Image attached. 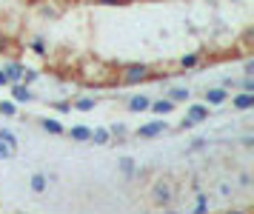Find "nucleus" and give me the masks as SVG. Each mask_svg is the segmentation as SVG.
I'll use <instances>...</instances> for the list:
<instances>
[{
    "label": "nucleus",
    "instance_id": "nucleus-1",
    "mask_svg": "<svg viewBox=\"0 0 254 214\" xmlns=\"http://www.w3.org/2000/svg\"><path fill=\"white\" fill-rule=\"evenodd\" d=\"M80 80L92 89L117 86V69H112L106 60H83L80 63Z\"/></svg>",
    "mask_w": 254,
    "mask_h": 214
},
{
    "label": "nucleus",
    "instance_id": "nucleus-2",
    "mask_svg": "<svg viewBox=\"0 0 254 214\" xmlns=\"http://www.w3.org/2000/svg\"><path fill=\"white\" fill-rule=\"evenodd\" d=\"M157 77V69L151 63H123L117 69V86H137V83H149Z\"/></svg>",
    "mask_w": 254,
    "mask_h": 214
},
{
    "label": "nucleus",
    "instance_id": "nucleus-3",
    "mask_svg": "<svg viewBox=\"0 0 254 214\" xmlns=\"http://www.w3.org/2000/svg\"><path fill=\"white\" fill-rule=\"evenodd\" d=\"M151 203L157 206V209H166V206H172L174 200V186L172 180H157L154 186H151Z\"/></svg>",
    "mask_w": 254,
    "mask_h": 214
},
{
    "label": "nucleus",
    "instance_id": "nucleus-4",
    "mask_svg": "<svg viewBox=\"0 0 254 214\" xmlns=\"http://www.w3.org/2000/svg\"><path fill=\"white\" fill-rule=\"evenodd\" d=\"M169 129H172V126L166 123V117H157V120H151V123H143L137 132H134V135H137L140 140H154V137L166 135Z\"/></svg>",
    "mask_w": 254,
    "mask_h": 214
},
{
    "label": "nucleus",
    "instance_id": "nucleus-5",
    "mask_svg": "<svg viewBox=\"0 0 254 214\" xmlns=\"http://www.w3.org/2000/svg\"><path fill=\"white\" fill-rule=\"evenodd\" d=\"M208 114H211V106H208V103H189V106H186V117H189L194 126L206 123Z\"/></svg>",
    "mask_w": 254,
    "mask_h": 214
},
{
    "label": "nucleus",
    "instance_id": "nucleus-6",
    "mask_svg": "<svg viewBox=\"0 0 254 214\" xmlns=\"http://www.w3.org/2000/svg\"><path fill=\"white\" fill-rule=\"evenodd\" d=\"M229 89H223V86H208L206 89V100L203 103H208V106H223V103H229Z\"/></svg>",
    "mask_w": 254,
    "mask_h": 214
},
{
    "label": "nucleus",
    "instance_id": "nucleus-7",
    "mask_svg": "<svg viewBox=\"0 0 254 214\" xmlns=\"http://www.w3.org/2000/svg\"><path fill=\"white\" fill-rule=\"evenodd\" d=\"M3 74L9 80V86L12 83H20V77H23V63L20 60H3Z\"/></svg>",
    "mask_w": 254,
    "mask_h": 214
},
{
    "label": "nucleus",
    "instance_id": "nucleus-8",
    "mask_svg": "<svg viewBox=\"0 0 254 214\" xmlns=\"http://www.w3.org/2000/svg\"><path fill=\"white\" fill-rule=\"evenodd\" d=\"M9 89H12V100L17 103V106H20V103H32L35 100V91L29 89L26 83H12Z\"/></svg>",
    "mask_w": 254,
    "mask_h": 214
},
{
    "label": "nucleus",
    "instance_id": "nucleus-9",
    "mask_svg": "<svg viewBox=\"0 0 254 214\" xmlns=\"http://www.w3.org/2000/svg\"><path fill=\"white\" fill-rule=\"evenodd\" d=\"M200 63H203V55L200 52H189V55H183L177 60V71H194V69H200Z\"/></svg>",
    "mask_w": 254,
    "mask_h": 214
},
{
    "label": "nucleus",
    "instance_id": "nucleus-10",
    "mask_svg": "<svg viewBox=\"0 0 254 214\" xmlns=\"http://www.w3.org/2000/svg\"><path fill=\"white\" fill-rule=\"evenodd\" d=\"M177 109V103H172L169 97H157V100L149 103V112H154L157 117H166V114H172Z\"/></svg>",
    "mask_w": 254,
    "mask_h": 214
},
{
    "label": "nucleus",
    "instance_id": "nucleus-11",
    "mask_svg": "<svg viewBox=\"0 0 254 214\" xmlns=\"http://www.w3.org/2000/svg\"><path fill=\"white\" fill-rule=\"evenodd\" d=\"M231 106H234L237 112H249V109H254V91H237V94L231 97Z\"/></svg>",
    "mask_w": 254,
    "mask_h": 214
},
{
    "label": "nucleus",
    "instance_id": "nucleus-12",
    "mask_svg": "<svg viewBox=\"0 0 254 214\" xmlns=\"http://www.w3.org/2000/svg\"><path fill=\"white\" fill-rule=\"evenodd\" d=\"M37 123H40V129H43L46 135H55V137L66 135V126L60 123V120H55V117H40Z\"/></svg>",
    "mask_w": 254,
    "mask_h": 214
},
{
    "label": "nucleus",
    "instance_id": "nucleus-13",
    "mask_svg": "<svg viewBox=\"0 0 254 214\" xmlns=\"http://www.w3.org/2000/svg\"><path fill=\"white\" fill-rule=\"evenodd\" d=\"M149 103H151L149 94H131L126 109H128V112H134V114H140V112H149Z\"/></svg>",
    "mask_w": 254,
    "mask_h": 214
},
{
    "label": "nucleus",
    "instance_id": "nucleus-14",
    "mask_svg": "<svg viewBox=\"0 0 254 214\" xmlns=\"http://www.w3.org/2000/svg\"><path fill=\"white\" fill-rule=\"evenodd\" d=\"M66 135H69L74 143H89V137H92V126L77 123V126H71V129H66Z\"/></svg>",
    "mask_w": 254,
    "mask_h": 214
},
{
    "label": "nucleus",
    "instance_id": "nucleus-15",
    "mask_svg": "<svg viewBox=\"0 0 254 214\" xmlns=\"http://www.w3.org/2000/svg\"><path fill=\"white\" fill-rule=\"evenodd\" d=\"M166 97L172 103H189L191 100V89L189 86H172V89L166 91Z\"/></svg>",
    "mask_w": 254,
    "mask_h": 214
},
{
    "label": "nucleus",
    "instance_id": "nucleus-16",
    "mask_svg": "<svg viewBox=\"0 0 254 214\" xmlns=\"http://www.w3.org/2000/svg\"><path fill=\"white\" fill-rule=\"evenodd\" d=\"M117 169L123 171V177H126V180L137 177V163H134L131 157H120V160H117Z\"/></svg>",
    "mask_w": 254,
    "mask_h": 214
},
{
    "label": "nucleus",
    "instance_id": "nucleus-17",
    "mask_svg": "<svg viewBox=\"0 0 254 214\" xmlns=\"http://www.w3.org/2000/svg\"><path fill=\"white\" fill-rule=\"evenodd\" d=\"M89 140H92L94 146H109V143H112V135H109L106 126H97V129H92V137H89Z\"/></svg>",
    "mask_w": 254,
    "mask_h": 214
},
{
    "label": "nucleus",
    "instance_id": "nucleus-18",
    "mask_svg": "<svg viewBox=\"0 0 254 214\" xmlns=\"http://www.w3.org/2000/svg\"><path fill=\"white\" fill-rule=\"evenodd\" d=\"M211 212V203H208V194H194V209H191V214H208Z\"/></svg>",
    "mask_w": 254,
    "mask_h": 214
},
{
    "label": "nucleus",
    "instance_id": "nucleus-19",
    "mask_svg": "<svg viewBox=\"0 0 254 214\" xmlns=\"http://www.w3.org/2000/svg\"><path fill=\"white\" fill-rule=\"evenodd\" d=\"M29 186H32V192H35V194H43V192H46V186H49L46 174H43V171H37V174H32V180H29Z\"/></svg>",
    "mask_w": 254,
    "mask_h": 214
},
{
    "label": "nucleus",
    "instance_id": "nucleus-20",
    "mask_svg": "<svg viewBox=\"0 0 254 214\" xmlns=\"http://www.w3.org/2000/svg\"><path fill=\"white\" fill-rule=\"evenodd\" d=\"M94 106H97L94 97H77V100L71 103V109H77V112H94Z\"/></svg>",
    "mask_w": 254,
    "mask_h": 214
},
{
    "label": "nucleus",
    "instance_id": "nucleus-21",
    "mask_svg": "<svg viewBox=\"0 0 254 214\" xmlns=\"http://www.w3.org/2000/svg\"><path fill=\"white\" fill-rule=\"evenodd\" d=\"M109 135H112V140H126L128 126L126 123H112V126H109Z\"/></svg>",
    "mask_w": 254,
    "mask_h": 214
},
{
    "label": "nucleus",
    "instance_id": "nucleus-22",
    "mask_svg": "<svg viewBox=\"0 0 254 214\" xmlns=\"http://www.w3.org/2000/svg\"><path fill=\"white\" fill-rule=\"evenodd\" d=\"M0 114L3 117H17V103L9 97V100H0Z\"/></svg>",
    "mask_w": 254,
    "mask_h": 214
},
{
    "label": "nucleus",
    "instance_id": "nucleus-23",
    "mask_svg": "<svg viewBox=\"0 0 254 214\" xmlns=\"http://www.w3.org/2000/svg\"><path fill=\"white\" fill-rule=\"evenodd\" d=\"M29 49H32L35 55H40V57H46V55H49V46H46V40H43V37H35V40L29 43Z\"/></svg>",
    "mask_w": 254,
    "mask_h": 214
},
{
    "label": "nucleus",
    "instance_id": "nucleus-24",
    "mask_svg": "<svg viewBox=\"0 0 254 214\" xmlns=\"http://www.w3.org/2000/svg\"><path fill=\"white\" fill-rule=\"evenodd\" d=\"M14 151H17L14 146H9L6 140H0V160H9V157L14 154Z\"/></svg>",
    "mask_w": 254,
    "mask_h": 214
},
{
    "label": "nucleus",
    "instance_id": "nucleus-25",
    "mask_svg": "<svg viewBox=\"0 0 254 214\" xmlns=\"http://www.w3.org/2000/svg\"><path fill=\"white\" fill-rule=\"evenodd\" d=\"M35 80H37V71H35V69H26V66H23V77H20V83H26V86H32Z\"/></svg>",
    "mask_w": 254,
    "mask_h": 214
},
{
    "label": "nucleus",
    "instance_id": "nucleus-26",
    "mask_svg": "<svg viewBox=\"0 0 254 214\" xmlns=\"http://www.w3.org/2000/svg\"><path fill=\"white\" fill-rule=\"evenodd\" d=\"M0 140H6L9 146H14V148H17V137H14L12 132H9V129H0Z\"/></svg>",
    "mask_w": 254,
    "mask_h": 214
},
{
    "label": "nucleus",
    "instance_id": "nucleus-27",
    "mask_svg": "<svg viewBox=\"0 0 254 214\" xmlns=\"http://www.w3.org/2000/svg\"><path fill=\"white\" fill-rule=\"evenodd\" d=\"M234 86H240V91H254V77L246 74V77H243L240 83H234Z\"/></svg>",
    "mask_w": 254,
    "mask_h": 214
},
{
    "label": "nucleus",
    "instance_id": "nucleus-28",
    "mask_svg": "<svg viewBox=\"0 0 254 214\" xmlns=\"http://www.w3.org/2000/svg\"><path fill=\"white\" fill-rule=\"evenodd\" d=\"M92 3H97V6H128L131 0H92Z\"/></svg>",
    "mask_w": 254,
    "mask_h": 214
},
{
    "label": "nucleus",
    "instance_id": "nucleus-29",
    "mask_svg": "<svg viewBox=\"0 0 254 214\" xmlns=\"http://www.w3.org/2000/svg\"><path fill=\"white\" fill-rule=\"evenodd\" d=\"M206 143H208L206 137H194V140H191V146H189V148H191V151H197V148H206Z\"/></svg>",
    "mask_w": 254,
    "mask_h": 214
},
{
    "label": "nucleus",
    "instance_id": "nucleus-30",
    "mask_svg": "<svg viewBox=\"0 0 254 214\" xmlns=\"http://www.w3.org/2000/svg\"><path fill=\"white\" fill-rule=\"evenodd\" d=\"M43 14H46V17H58V9H55V6H52V3H46V6H43Z\"/></svg>",
    "mask_w": 254,
    "mask_h": 214
},
{
    "label": "nucleus",
    "instance_id": "nucleus-31",
    "mask_svg": "<svg viewBox=\"0 0 254 214\" xmlns=\"http://www.w3.org/2000/svg\"><path fill=\"white\" fill-rule=\"evenodd\" d=\"M55 106H58V112H60V114L71 112V103H55Z\"/></svg>",
    "mask_w": 254,
    "mask_h": 214
},
{
    "label": "nucleus",
    "instance_id": "nucleus-32",
    "mask_svg": "<svg viewBox=\"0 0 254 214\" xmlns=\"http://www.w3.org/2000/svg\"><path fill=\"white\" fill-rule=\"evenodd\" d=\"M220 86H223V89H234V80H231V77H223V80H220Z\"/></svg>",
    "mask_w": 254,
    "mask_h": 214
},
{
    "label": "nucleus",
    "instance_id": "nucleus-33",
    "mask_svg": "<svg viewBox=\"0 0 254 214\" xmlns=\"http://www.w3.org/2000/svg\"><path fill=\"white\" fill-rule=\"evenodd\" d=\"M220 194H223V197H229V194H231V186H229V183H220Z\"/></svg>",
    "mask_w": 254,
    "mask_h": 214
},
{
    "label": "nucleus",
    "instance_id": "nucleus-34",
    "mask_svg": "<svg viewBox=\"0 0 254 214\" xmlns=\"http://www.w3.org/2000/svg\"><path fill=\"white\" fill-rule=\"evenodd\" d=\"M243 146L252 148V146H254V137H252V135H246V137H243Z\"/></svg>",
    "mask_w": 254,
    "mask_h": 214
},
{
    "label": "nucleus",
    "instance_id": "nucleus-35",
    "mask_svg": "<svg viewBox=\"0 0 254 214\" xmlns=\"http://www.w3.org/2000/svg\"><path fill=\"white\" fill-rule=\"evenodd\" d=\"M246 74H249V77H254V60H249V63H246Z\"/></svg>",
    "mask_w": 254,
    "mask_h": 214
},
{
    "label": "nucleus",
    "instance_id": "nucleus-36",
    "mask_svg": "<svg viewBox=\"0 0 254 214\" xmlns=\"http://www.w3.org/2000/svg\"><path fill=\"white\" fill-rule=\"evenodd\" d=\"M223 214H249V209H229V212H223Z\"/></svg>",
    "mask_w": 254,
    "mask_h": 214
},
{
    "label": "nucleus",
    "instance_id": "nucleus-37",
    "mask_svg": "<svg viewBox=\"0 0 254 214\" xmlns=\"http://www.w3.org/2000/svg\"><path fill=\"white\" fill-rule=\"evenodd\" d=\"M157 214H180V212H174V209H169V206H166V209H160Z\"/></svg>",
    "mask_w": 254,
    "mask_h": 214
},
{
    "label": "nucleus",
    "instance_id": "nucleus-38",
    "mask_svg": "<svg viewBox=\"0 0 254 214\" xmlns=\"http://www.w3.org/2000/svg\"><path fill=\"white\" fill-rule=\"evenodd\" d=\"M0 86H9V80H6V74H3V69H0Z\"/></svg>",
    "mask_w": 254,
    "mask_h": 214
},
{
    "label": "nucleus",
    "instance_id": "nucleus-39",
    "mask_svg": "<svg viewBox=\"0 0 254 214\" xmlns=\"http://www.w3.org/2000/svg\"><path fill=\"white\" fill-rule=\"evenodd\" d=\"M26 3H37V0H26Z\"/></svg>",
    "mask_w": 254,
    "mask_h": 214
},
{
    "label": "nucleus",
    "instance_id": "nucleus-40",
    "mask_svg": "<svg viewBox=\"0 0 254 214\" xmlns=\"http://www.w3.org/2000/svg\"><path fill=\"white\" fill-rule=\"evenodd\" d=\"M20 214H26V212H20Z\"/></svg>",
    "mask_w": 254,
    "mask_h": 214
}]
</instances>
